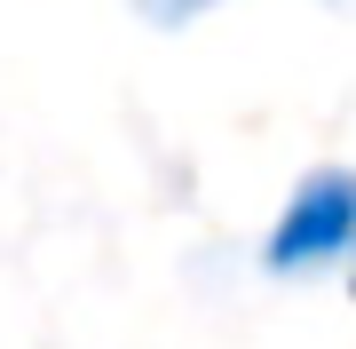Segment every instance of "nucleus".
<instances>
[{"label": "nucleus", "mask_w": 356, "mask_h": 349, "mask_svg": "<svg viewBox=\"0 0 356 349\" xmlns=\"http://www.w3.org/2000/svg\"><path fill=\"white\" fill-rule=\"evenodd\" d=\"M341 254H356V175L325 167L285 199L277 231H269V270L293 278V270H325Z\"/></svg>", "instance_id": "1"}, {"label": "nucleus", "mask_w": 356, "mask_h": 349, "mask_svg": "<svg viewBox=\"0 0 356 349\" xmlns=\"http://www.w3.org/2000/svg\"><path fill=\"white\" fill-rule=\"evenodd\" d=\"M143 16H159V24H191V16H206V8H222V0H135Z\"/></svg>", "instance_id": "2"}]
</instances>
